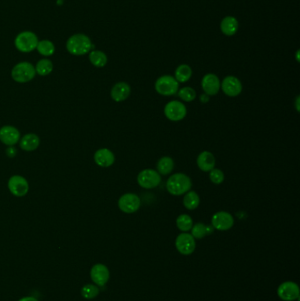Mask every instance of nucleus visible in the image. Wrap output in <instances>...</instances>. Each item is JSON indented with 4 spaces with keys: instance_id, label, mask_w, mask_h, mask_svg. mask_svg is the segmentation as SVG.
Returning a JSON list of instances; mask_svg holds the SVG:
<instances>
[{
    "instance_id": "nucleus-1",
    "label": "nucleus",
    "mask_w": 300,
    "mask_h": 301,
    "mask_svg": "<svg viewBox=\"0 0 300 301\" xmlns=\"http://www.w3.org/2000/svg\"><path fill=\"white\" fill-rule=\"evenodd\" d=\"M192 187L190 177L185 174L177 173L168 178L167 182V190L172 196H182L189 191Z\"/></svg>"
},
{
    "instance_id": "nucleus-2",
    "label": "nucleus",
    "mask_w": 300,
    "mask_h": 301,
    "mask_svg": "<svg viewBox=\"0 0 300 301\" xmlns=\"http://www.w3.org/2000/svg\"><path fill=\"white\" fill-rule=\"evenodd\" d=\"M66 48L68 52L73 56H83L90 52L93 48V43L86 34L75 33L68 39Z\"/></svg>"
},
{
    "instance_id": "nucleus-3",
    "label": "nucleus",
    "mask_w": 300,
    "mask_h": 301,
    "mask_svg": "<svg viewBox=\"0 0 300 301\" xmlns=\"http://www.w3.org/2000/svg\"><path fill=\"white\" fill-rule=\"evenodd\" d=\"M38 42V37L35 33L31 31H24L16 36L15 44L20 52L29 53L36 48Z\"/></svg>"
},
{
    "instance_id": "nucleus-4",
    "label": "nucleus",
    "mask_w": 300,
    "mask_h": 301,
    "mask_svg": "<svg viewBox=\"0 0 300 301\" xmlns=\"http://www.w3.org/2000/svg\"><path fill=\"white\" fill-rule=\"evenodd\" d=\"M35 74V67L29 62L19 63L12 70V78L18 83L31 81Z\"/></svg>"
},
{
    "instance_id": "nucleus-5",
    "label": "nucleus",
    "mask_w": 300,
    "mask_h": 301,
    "mask_svg": "<svg viewBox=\"0 0 300 301\" xmlns=\"http://www.w3.org/2000/svg\"><path fill=\"white\" fill-rule=\"evenodd\" d=\"M155 90L160 95H174L179 90V83L174 77L164 75L159 77L155 82Z\"/></svg>"
},
{
    "instance_id": "nucleus-6",
    "label": "nucleus",
    "mask_w": 300,
    "mask_h": 301,
    "mask_svg": "<svg viewBox=\"0 0 300 301\" xmlns=\"http://www.w3.org/2000/svg\"><path fill=\"white\" fill-rule=\"evenodd\" d=\"M137 181L138 185L141 188L145 190H152L159 185L161 182V176L157 172V170L147 168L143 169L138 174Z\"/></svg>"
},
{
    "instance_id": "nucleus-7",
    "label": "nucleus",
    "mask_w": 300,
    "mask_h": 301,
    "mask_svg": "<svg viewBox=\"0 0 300 301\" xmlns=\"http://www.w3.org/2000/svg\"><path fill=\"white\" fill-rule=\"evenodd\" d=\"M187 108L179 100H171L164 108V115L172 122H179L187 115Z\"/></svg>"
},
{
    "instance_id": "nucleus-8",
    "label": "nucleus",
    "mask_w": 300,
    "mask_h": 301,
    "mask_svg": "<svg viewBox=\"0 0 300 301\" xmlns=\"http://www.w3.org/2000/svg\"><path fill=\"white\" fill-rule=\"evenodd\" d=\"M141 206L140 197L134 193H126L118 200V207L124 213L132 214L137 212Z\"/></svg>"
},
{
    "instance_id": "nucleus-9",
    "label": "nucleus",
    "mask_w": 300,
    "mask_h": 301,
    "mask_svg": "<svg viewBox=\"0 0 300 301\" xmlns=\"http://www.w3.org/2000/svg\"><path fill=\"white\" fill-rule=\"evenodd\" d=\"M234 225V219L232 214L227 211H218L211 218V225L219 231H227Z\"/></svg>"
},
{
    "instance_id": "nucleus-10",
    "label": "nucleus",
    "mask_w": 300,
    "mask_h": 301,
    "mask_svg": "<svg viewBox=\"0 0 300 301\" xmlns=\"http://www.w3.org/2000/svg\"><path fill=\"white\" fill-rule=\"evenodd\" d=\"M220 89L228 97H237L242 92V84L237 77L227 76L221 82Z\"/></svg>"
},
{
    "instance_id": "nucleus-11",
    "label": "nucleus",
    "mask_w": 300,
    "mask_h": 301,
    "mask_svg": "<svg viewBox=\"0 0 300 301\" xmlns=\"http://www.w3.org/2000/svg\"><path fill=\"white\" fill-rule=\"evenodd\" d=\"M175 247L179 253L184 255H189L195 251V238L188 233H182L177 236Z\"/></svg>"
},
{
    "instance_id": "nucleus-12",
    "label": "nucleus",
    "mask_w": 300,
    "mask_h": 301,
    "mask_svg": "<svg viewBox=\"0 0 300 301\" xmlns=\"http://www.w3.org/2000/svg\"><path fill=\"white\" fill-rule=\"evenodd\" d=\"M277 295L283 301H296L300 298V288L296 283L287 281L279 285L277 289Z\"/></svg>"
},
{
    "instance_id": "nucleus-13",
    "label": "nucleus",
    "mask_w": 300,
    "mask_h": 301,
    "mask_svg": "<svg viewBox=\"0 0 300 301\" xmlns=\"http://www.w3.org/2000/svg\"><path fill=\"white\" fill-rule=\"evenodd\" d=\"M8 189L14 196L21 197L26 196L29 192V182L24 177L14 175L8 181Z\"/></svg>"
},
{
    "instance_id": "nucleus-14",
    "label": "nucleus",
    "mask_w": 300,
    "mask_h": 301,
    "mask_svg": "<svg viewBox=\"0 0 300 301\" xmlns=\"http://www.w3.org/2000/svg\"><path fill=\"white\" fill-rule=\"evenodd\" d=\"M201 85L205 95L208 96H214L219 94L221 82L219 80V77L216 74L207 73L203 78Z\"/></svg>"
},
{
    "instance_id": "nucleus-15",
    "label": "nucleus",
    "mask_w": 300,
    "mask_h": 301,
    "mask_svg": "<svg viewBox=\"0 0 300 301\" xmlns=\"http://www.w3.org/2000/svg\"><path fill=\"white\" fill-rule=\"evenodd\" d=\"M110 270L103 264H96L91 269V278L99 286H104L110 279Z\"/></svg>"
},
{
    "instance_id": "nucleus-16",
    "label": "nucleus",
    "mask_w": 300,
    "mask_h": 301,
    "mask_svg": "<svg viewBox=\"0 0 300 301\" xmlns=\"http://www.w3.org/2000/svg\"><path fill=\"white\" fill-rule=\"evenodd\" d=\"M20 134L13 126H4L0 129V141L8 146H13L19 142Z\"/></svg>"
},
{
    "instance_id": "nucleus-17",
    "label": "nucleus",
    "mask_w": 300,
    "mask_h": 301,
    "mask_svg": "<svg viewBox=\"0 0 300 301\" xmlns=\"http://www.w3.org/2000/svg\"><path fill=\"white\" fill-rule=\"evenodd\" d=\"M130 93H131V88L128 83L118 82L112 87L110 95L114 101L122 102L129 98Z\"/></svg>"
},
{
    "instance_id": "nucleus-18",
    "label": "nucleus",
    "mask_w": 300,
    "mask_h": 301,
    "mask_svg": "<svg viewBox=\"0 0 300 301\" xmlns=\"http://www.w3.org/2000/svg\"><path fill=\"white\" fill-rule=\"evenodd\" d=\"M196 164L197 167H199V169L203 172H210V170L215 168L216 158L213 153L208 151H204L198 155Z\"/></svg>"
},
{
    "instance_id": "nucleus-19",
    "label": "nucleus",
    "mask_w": 300,
    "mask_h": 301,
    "mask_svg": "<svg viewBox=\"0 0 300 301\" xmlns=\"http://www.w3.org/2000/svg\"><path fill=\"white\" fill-rule=\"evenodd\" d=\"M114 153L110 149L101 148L95 153V161L101 167H110L114 163Z\"/></svg>"
},
{
    "instance_id": "nucleus-20",
    "label": "nucleus",
    "mask_w": 300,
    "mask_h": 301,
    "mask_svg": "<svg viewBox=\"0 0 300 301\" xmlns=\"http://www.w3.org/2000/svg\"><path fill=\"white\" fill-rule=\"evenodd\" d=\"M221 32L226 36H233L238 32V22L233 16H226L220 23Z\"/></svg>"
},
{
    "instance_id": "nucleus-21",
    "label": "nucleus",
    "mask_w": 300,
    "mask_h": 301,
    "mask_svg": "<svg viewBox=\"0 0 300 301\" xmlns=\"http://www.w3.org/2000/svg\"><path fill=\"white\" fill-rule=\"evenodd\" d=\"M40 139L35 134H27L21 139L19 142V146L26 152H33L38 148Z\"/></svg>"
},
{
    "instance_id": "nucleus-22",
    "label": "nucleus",
    "mask_w": 300,
    "mask_h": 301,
    "mask_svg": "<svg viewBox=\"0 0 300 301\" xmlns=\"http://www.w3.org/2000/svg\"><path fill=\"white\" fill-rule=\"evenodd\" d=\"M213 232L214 228L212 225H207L203 223H197L193 225L191 228V235L197 239H203L205 236L212 234Z\"/></svg>"
},
{
    "instance_id": "nucleus-23",
    "label": "nucleus",
    "mask_w": 300,
    "mask_h": 301,
    "mask_svg": "<svg viewBox=\"0 0 300 301\" xmlns=\"http://www.w3.org/2000/svg\"><path fill=\"white\" fill-rule=\"evenodd\" d=\"M174 168V161L169 156L159 158L157 163V172L162 175L170 174Z\"/></svg>"
},
{
    "instance_id": "nucleus-24",
    "label": "nucleus",
    "mask_w": 300,
    "mask_h": 301,
    "mask_svg": "<svg viewBox=\"0 0 300 301\" xmlns=\"http://www.w3.org/2000/svg\"><path fill=\"white\" fill-rule=\"evenodd\" d=\"M191 77H192V69L189 64L183 63L177 67L174 72V79L179 84L189 81Z\"/></svg>"
},
{
    "instance_id": "nucleus-25",
    "label": "nucleus",
    "mask_w": 300,
    "mask_h": 301,
    "mask_svg": "<svg viewBox=\"0 0 300 301\" xmlns=\"http://www.w3.org/2000/svg\"><path fill=\"white\" fill-rule=\"evenodd\" d=\"M200 205V196L195 191H188L183 198V206L187 210H194Z\"/></svg>"
},
{
    "instance_id": "nucleus-26",
    "label": "nucleus",
    "mask_w": 300,
    "mask_h": 301,
    "mask_svg": "<svg viewBox=\"0 0 300 301\" xmlns=\"http://www.w3.org/2000/svg\"><path fill=\"white\" fill-rule=\"evenodd\" d=\"M89 60L94 66L101 68L108 63V57L105 53L100 50H93L89 54Z\"/></svg>"
},
{
    "instance_id": "nucleus-27",
    "label": "nucleus",
    "mask_w": 300,
    "mask_h": 301,
    "mask_svg": "<svg viewBox=\"0 0 300 301\" xmlns=\"http://www.w3.org/2000/svg\"><path fill=\"white\" fill-rule=\"evenodd\" d=\"M36 49L42 56L44 57H50L55 53L56 48L52 42L49 40H43L39 41Z\"/></svg>"
},
{
    "instance_id": "nucleus-28",
    "label": "nucleus",
    "mask_w": 300,
    "mask_h": 301,
    "mask_svg": "<svg viewBox=\"0 0 300 301\" xmlns=\"http://www.w3.org/2000/svg\"><path fill=\"white\" fill-rule=\"evenodd\" d=\"M193 225H194V223H193V220H192L190 216L188 215V214H181V215L178 216L176 220V225L178 229L181 232L187 233V232L190 231Z\"/></svg>"
},
{
    "instance_id": "nucleus-29",
    "label": "nucleus",
    "mask_w": 300,
    "mask_h": 301,
    "mask_svg": "<svg viewBox=\"0 0 300 301\" xmlns=\"http://www.w3.org/2000/svg\"><path fill=\"white\" fill-rule=\"evenodd\" d=\"M53 71V63L48 59L40 60L35 66V72L40 76H47Z\"/></svg>"
},
{
    "instance_id": "nucleus-30",
    "label": "nucleus",
    "mask_w": 300,
    "mask_h": 301,
    "mask_svg": "<svg viewBox=\"0 0 300 301\" xmlns=\"http://www.w3.org/2000/svg\"><path fill=\"white\" fill-rule=\"evenodd\" d=\"M178 95L183 101L191 102L195 100L196 97V92L190 86H185V87L181 88L180 90H178Z\"/></svg>"
},
{
    "instance_id": "nucleus-31",
    "label": "nucleus",
    "mask_w": 300,
    "mask_h": 301,
    "mask_svg": "<svg viewBox=\"0 0 300 301\" xmlns=\"http://www.w3.org/2000/svg\"><path fill=\"white\" fill-rule=\"evenodd\" d=\"M100 290L98 287L94 285H86L81 289V295L86 300L95 299L99 295Z\"/></svg>"
},
{
    "instance_id": "nucleus-32",
    "label": "nucleus",
    "mask_w": 300,
    "mask_h": 301,
    "mask_svg": "<svg viewBox=\"0 0 300 301\" xmlns=\"http://www.w3.org/2000/svg\"><path fill=\"white\" fill-rule=\"evenodd\" d=\"M210 182L214 184H221L224 181V174L221 169L219 168H213L212 170H210Z\"/></svg>"
},
{
    "instance_id": "nucleus-33",
    "label": "nucleus",
    "mask_w": 300,
    "mask_h": 301,
    "mask_svg": "<svg viewBox=\"0 0 300 301\" xmlns=\"http://www.w3.org/2000/svg\"><path fill=\"white\" fill-rule=\"evenodd\" d=\"M16 154H17V150L13 146H10L6 150V155L10 158H14Z\"/></svg>"
},
{
    "instance_id": "nucleus-34",
    "label": "nucleus",
    "mask_w": 300,
    "mask_h": 301,
    "mask_svg": "<svg viewBox=\"0 0 300 301\" xmlns=\"http://www.w3.org/2000/svg\"><path fill=\"white\" fill-rule=\"evenodd\" d=\"M209 100H210V96H208L207 95H205V94H204V95H202L200 96L201 102L206 103V102H208V101H209Z\"/></svg>"
},
{
    "instance_id": "nucleus-35",
    "label": "nucleus",
    "mask_w": 300,
    "mask_h": 301,
    "mask_svg": "<svg viewBox=\"0 0 300 301\" xmlns=\"http://www.w3.org/2000/svg\"><path fill=\"white\" fill-rule=\"evenodd\" d=\"M300 96H297V98H296V100H295V106H296V110H297V111H298V112H300Z\"/></svg>"
},
{
    "instance_id": "nucleus-36",
    "label": "nucleus",
    "mask_w": 300,
    "mask_h": 301,
    "mask_svg": "<svg viewBox=\"0 0 300 301\" xmlns=\"http://www.w3.org/2000/svg\"><path fill=\"white\" fill-rule=\"evenodd\" d=\"M19 301H38L35 298H33V297H25V298H22V299H20Z\"/></svg>"
}]
</instances>
